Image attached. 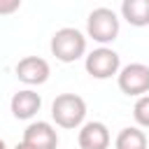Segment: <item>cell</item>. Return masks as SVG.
<instances>
[{
	"mask_svg": "<svg viewBox=\"0 0 149 149\" xmlns=\"http://www.w3.org/2000/svg\"><path fill=\"white\" fill-rule=\"evenodd\" d=\"M49 49H51V56H56V61H61V63H74L81 56H86V35L81 30L72 28V26L58 28L51 35Z\"/></svg>",
	"mask_w": 149,
	"mask_h": 149,
	"instance_id": "obj_1",
	"label": "cell"
},
{
	"mask_svg": "<svg viewBox=\"0 0 149 149\" xmlns=\"http://www.w3.org/2000/svg\"><path fill=\"white\" fill-rule=\"evenodd\" d=\"M51 119L58 128L74 130L86 119V100L77 93H61L51 102Z\"/></svg>",
	"mask_w": 149,
	"mask_h": 149,
	"instance_id": "obj_2",
	"label": "cell"
},
{
	"mask_svg": "<svg viewBox=\"0 0 149 149\" xmlns=\"http://www.w3.org/2000/svg\"><path fill=\"white\" fill-rule=\"evenodd\" d=\"M119 30H121V19L109 7H95L86 16V37H91L102 47L114 42L119 37Z\"/></svg>",
	"mask_w": 149,
	"mask_h": 149,
	"instance_id": "obj_3",
	"label": "cell"
},
{
	"mask_svg": "<svg viewBox=\"0 0 149 149\" xmlns=\"http://www.w3.org/2000/svg\"><path fill=\"white\" fill-rule=\"evenodd\" d=\"M84 68L93 79H109L121 70V56L109 47H98L84 56Z\"/></svg>",
	"mask_w": 149,
	"mask_h": 149,
	"instance_id": "obj_4",
	"label": "cell"
},
{
	"mask_svg": "<svg viewBox=\"0 0 149 149\" xmlns=\"http://www.w3.org/2000/svg\"><path fill=\"white\" fill-rule=\"evenodd\" d=\"M116 84L121 88V93L140 98L144 93H149V65L144 63H128L119 70L116 74Z\"/></svg>",
	"mask_w": 149,
	"mask_h": 149,
	"instance_id": "obj_5",
	"label": "cell"
},
{
	"mask_svg": "<svg viewBox=\"0 0 149 149\" xmlns=\"http://www.w3.org/2000/svg\"><path fill=\"white\" fill-rule=\"evenodd\" d=\"M14 72H16L19 81H23L28 86H40V84H44L49 79L51 68H49V63L42 56H26V58H21L16 63Z\"/></svg>",
	"mask_w": 149,
	"mask_h": 149,
	"instance_id": "obj_6",
	"label": "cell"
},
{
	"mask_svg": "<svg viewBox=\"0 0 149 149\" xmlns=\"http://www.w3.org/2000/svg\"><path fill=\"white\" fill-rule=\"evenodd\" d=\"M42 107V95L33 88H21L12 95L9 100V109H12V116L19 119V121H28L33 119Z\"/></svg>",
	"mask_w": 149,
	"mask_h": 149,
	"instance_id": "obj_7",
	"label": "cell"
},
{
	"mask_svg": "<svg viewBox=\"0 0 149 149\" xmlns=\"http://www.w3.org/2000/svg\"><path fill=\"white\" fill-rule=\"evenodd\" d=\"M23 142H28L35 149H56L58 147V133L49 121H33L23 130Z\"/></svg>",
	"mask_w": 149,
	"mask_h": 149,
	"instance_id": "obj_8",
	"label": "cell"
},
{
	"mask_svg": "<svg viewBox=\"0 0 149 149\" xmlns=\"http://www.w3.org/2000/svg\"><path fill=\"white\" fill-rule=\"evenodd\" d=\"M109 130L102 121H84L77 133L79 149H107L109 147Z\"/></svg>",
	"mask_w": 149,
	"mask_h": 149,
	"instance_id": "obj_9",
	"label": "cell"
},
{
	"mask_svg": "<svg viewBox=\"0 0 149 149\" xmlns=\"http://www.w3.org/2000/svg\"><path fill=\"white\" fill-rule=\"evenodd\" d=\"M121 19L135 28L149 26V0H121Z\"/></svg>",
	"mask_w": 149,
	"mask_h": 149,
	"instance_id": "obj_10",
	"label": "cell"
},
{
	"mask_svg": "<svg viewBox=\"0 0 149 149\" xmlns=\"http://www.w3.org/2000/svg\"><path fill=\"white\" fill-rule=\"evenodd\" d=\"M114 149H147V135L140 126H126L114 140Z\"/></svg>",
	"mask_w": 149,
	"mask_h": 149,
	"instance_id": "obj_11",
	"label": "cell"
},
{
	"mask_svg": "<svg viewBox=\"0 0 149 149\" xmlns=\"http://www.w3.org/2000/svg\"><path fill=\"white\" fill-rule=\"evenodd\" d=\"M133 119L140 128H149V93L140 95L133 105Z\"/></svg>",
	"mask_w": 149,
	"mask_h": 149,
	"instance_id": "obj_12",
	"label": "cell"
},
{
	"mask_svg": "<svg viewBox=\"0 0 149 149\" xmlns=\"http://www.w3.org/2000/svg\"><path fill=\"white\" fill-rule=\"evenodd\" d=\"M23 0H0V16H9L14 12H19Z\"/></svg>",
	"mask_w": 149,
	"mask_h": 149,
	"instance_id": "obj_13",
	"label": "cell"
},
{
	"mask_svg": "<svg viewBox=\"0 0 149 149\" xmlns=\"http://www.w3.org/2000/svg\"><path fill=\"white\" fill-rule=\"evenodd\" d=\"M14 149H35V147H30L28 142H23V140H21V142H19V144H16Z\"/></svg>",
	"mask_w": 149,
	"mask_h": 149,
	"instance_id": "obj_14",
	"label": "cell"
},
{
	"mask_svg": "<svg viewBox=\"0 0 149 149\" xmlns=\"http://www.w3.org/2000/svg\"><path fill=\"white\" fill-rule=\"evenodd\" d=\"M0 149H7V144H5V140L0 137Z\"/></svg>",
	"mask_w": 149,
	"mask_h": 149,
	"instance_id": "obj_15",
	"label": "cell"
}]
</instances>
